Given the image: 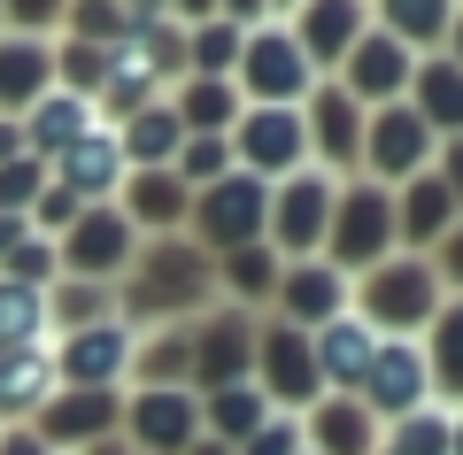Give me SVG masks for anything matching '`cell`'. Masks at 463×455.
<instances>
[{"mask_svg":"<svg viewBox=\"0 0 463 455\" xmlns=\"http://www.w3.org/2000/svg\"><path fill=\"white\" fill-rule=\"evenodd\" d=\"M440 278H432L425 255H386L371 262L364 278H347V309L364 317L379 340H425V325L440 317Z\"/></svg>","mask_w":463,"mask_h":455,"instance_id":"obj_2","label":"cell"},{"mask_svg":"<svg viewBox=\"0 0 463 455\" xmlns=\"http://www.w3.org/2000/svg\"><path fill=\"white\" fill-rule=\"evenodd\" d=\"M39 93H54V47L0 32V116H24Z\"/></svg>","mask_w":463,"mask_h":455,"instance_id":"obj_29","label":"cell"},{"mask_svg":"<svg viewBox=\"0 0 463 455\" xmlns=\"http://www.w3.org/2000/svg\"><path fill=\"white\" fill-rule=\"evenodd\" d=\"M139 255V232L124 224V209H78V224L54 240V262H62V278H85V286H116V278L132 270Z\"/></svg>","mask_w":463,"mask_h":455,"instance_id":"obj_9","label":"cell"},{"mask_svg":"<svg viewBox=\"0 0 463 455\" xmlns=\"http://www.w3.org/2000/svg\"><path fill=\"white\" fill-rule=\"evenodd\" d=\"M440 54H448L456 70H463V8H456V24H448V47H440Z\"/></svg>","mask_w":463,"mask_h":455,"instance_id":"obj_46","label":"cell"},{"mask_svg":"<svg viewBox=\"0 0 463 455\" xmlns=\"http://www.w3.org/2000/svg\"><path fill=\"white\" fill-rule=\"evenodd\" d=\"M24 347H54L47 286H16V278H0V355H24Z\"/></svg>","mask_w":463,"mask_h":455,"instance_id":"obj_34","label":"cell"},{"mask_svg":"<svg viewBox=\"0 0 463 455\" xmlns=\"http://www.w3.org/2000/svg\"><path fill=\"white\" fill-rule=\"evenodd\" d=\"M47 317H54V340L85 325H109L116 317V286H85V278H54L47 286Z\"/></svg>","mask_w":463,"mask_h":455,"instance_id":"obj_37","label":"cell"},{"mask_svg":"<svg viewBox=\"0 0 463 455\" xmlns=\"http://www.w3.org/2000/svg\"><path fill=\"white\" fill-rule=\"evenodd\" d=\"M16 155H24V124H16V116H0V163H16Z\"/></svg>","mask_w":463,"mask_h":455,"instance_id":"obj_45","label":"cell"},{"mask_svg":"<svg viewBox=\"0 0 463 455\" xmlns=\"http://www.w3.org/2000/svg\"><path fill=\"white\" fill-rule=\"evenodd\" d=\"M425 378L440 393V409H463V301H440V317L425 325Z\"/></svg>","mask_w":463,"mask_h":455,"instance_id":"obj_33","label":"cell"},{"mask_svg":"<svg viewBox=\"0 0 463 455\" xmlns=\"http://www.w3.org/2000/svg\"><path fill=\"white\" fill-rule=\"evenodd\" d=\"M270 417H279V409L255 393V378L248 386H224V393H201V440H216V448H232V455L248 448Z\"/></svg>","mask_w":463,"mask_h":455,"instance_id":"obj_30","label":"cell"},{"mask_svg":"<svg viewBox=\"0 0 463 455\" xmlns=\"http://www.w3.org/2000/svg\"><path fill=\"white\" fill-rule=\"evenodd\" d=\"M286 32H294L301 62H309L317 78H332V70L347 62V47L371 32V8H355V0H309V8L286 16Z\"/></svg>","mask_w":463,"mask_h":455,"instance_id":"obj_19","label":"cell"},{"mask_svg":"<svg viewBox=\"0 0 463 455\" xmlns=\"http://www.w3.org/2000/svg\"><path fill=\"white\" fill-rule=\"evenodd\" d=\"M270 309H279L294 332H325L332 317H347V278L332 270L325 255H317V262H286V270H279V293H270Z\"/></svg>","mask_w":463,"mask_h":455,"instance_id":"obj_21","label":"cell"},{"mask_svg":"<svg viewBox=\"0 0 463 455\" xmlns=\"http://www.w3.org/2000/svg\"><path fill=\"white\" fill-rule=\"evenodd\" d=\"M410 78H417V54L402 47V39H386L379 24H371L355 47H347V62L332 70V85H340L355 109H394V100H410Z\"/></svg>","mask_w":463,"mask_h":455,"instance_id":"obj_13","label":"cell"},{"mask_svg":"<svg viewBox=\"0 0 463 455\" xmlns=\"http://www.w3.org/2000/svg\"><path fill=\"white\" fill-rule=\"evenodd\" d=\"M432 178H440L448 201L463 209V139H440V155H432Z\"/></svg>","mask_w":463,"mask_h":455,"instance_id":"obj_43","label":"cell"},{"mask_svg":"<svg viewBox=\"0 0 463 455\" xmlns=\"http://www.w3.org/2000/svg\"><path fill=\"white\" fill-rule=\"evenodd\" d=\"M263 224H270V185L248 178V170H232V178H216V185L194 194L185 240L209 262H224V255H240V247H263Z\"/></svg>","mask_w":463,"mask_h":455,"instance_id":"obj_3","label":"cell"},{"mask_svg":"<svg viewBox=\"0 0 463 455\" xmlns=\"http://www.w3.org/2000/svg\"><path fill=\"white\" fill-rule=\"evenodd\" d=\"M255 393H263L279 417H301V409L325 402V386H317V355H309V332H294L286 317H263V325H255Z\"/></svg>","mask_w":463,"mask_h":455,"instance_id":"obj_7","label":"cell"},{"mask_svg":"<svg viewBox=\"0 0 463 455\" xmlns=\"http://www.w3.org/2000/svg\"><path fill=\"white\" fill-rule=\"evenodd\" d=\"M371 24H379L386 39H402V47L425 62V54H440V47H448V24H456V8H448V0H386Z\"/></svg>","mask_w":463,"mask_h":455,"instance_id":"obj_35","label":"cell"},{"mask_svg":"<svg viewBox=\"0 0 463 455\" xmlns=\"http://www.w3.org/2000/svg\"><path fill=\"white\" fill-rule=\"evenodd\" d=\"M170 170H178V178H185V185L201 194V185L232 178L240 163H232V139H185V147H178V163H170Z\"/></svg>","mask_w":463,"mask_h":455,"instance_id":"obj_40","label":"cell"},{"mask_svg":"<svg viewBox=\"0 0 463 455\" xmlns=\"http://www.w3.org/2000/svg\"><path fill=\"white\" fill-rule=\"evenodd\" d=\"M54 347H24V355H0V432L32 424L39 409L54 402Z\"/></svg>","mask_w":463,"mask_h":455,"instance_id":"obj_27","label":"cell"},{"mask_svg":"<svg viewBox=\"0 0 463 455\" xmlns=\"http://www.w3.org/2000/svg\"><path fill=\"white\" fill-rule=\"evenodd\" d=\"M16 124H24V155L54 163V155H70V147L100 124V116H93V100H78V93H62V85H54V93H39Z\"/></svg>","mask_w":463,"mask_h":455,"instance_id":"obj_24","label":"cell"},{"mask_svg":"<svg viewBox=\"0 0 463 455\" xmlns=\"http://www.w3.org/2000/svg\"><path fill=\"white\" fill-rule=\"evenodd\" d=\"M232 85H240V100H248V109H301V100L317 93V70L301 62V47H294V32H286V16H270L263 32H248Z\"/></svg>","mask_w":463,"mask_h":455,"instance_id":"obj_6","label":"cell"},{"mask_svg":"<svg viewBox=\"0 0 463 455\" xmlns=\"http://www.w3.org/2000/svg\"><path fill=\"white\" fill-rule=\"evenodd\" d=\"M124 440H132V455H185L201 440V393L194 386H132L124 393Z\"/></svg>","mask_w":463,"mask_h":455,"instance_id":"obj_11","label":"cell"},{"mask_svg":"<svg viewBox=\"0 0 463 455\" xmlns=\"http://www.w3.org/2000/svg\"><path fill=\"white\" fill-rule=\"evenodd\" d=\"M301 131H309V155H317V170H325V178L364 170V109H355L332 78H317V93L301 100Z\"/></svg>","mask_w":463,"mask_h":455,"instance_id":"obj_16","label":"cell"},{"mask_svg":"<svg viewBox=\"0 0 463 455\" xmlns=\"http://www.w3.org/2000/svg\"><path fill=\"white\" fill-rule=\"evenodd\" d=\"M402 255L394 240V194L371 178H340V201H332V232H325V262L340 278H364L371 262Z\"/></svg>","mask_w":463,"mask_h":455,"instance_id":"obj_4","label":"cell"},{"mask_svg":"<svg viewBox=\"0 0 463 455\" xmlns=\"http://www.w3.org/2000/svg\"><path fill=\"white\" fill-rule=\"evenodd\" d=\"M232 163L248 178L279 185L294 170H309V131H301V109H248L232 124Z\"/></svg>","mask_w":463,"mask_h":455,"instance_id":"obj_12","label":"cell"},{"mask_svg":"<svg viewBox=\"0 0 463 455\" xmlns=\"http://www.w3.org/2000/svg\"><path fill=\"white\" fill-rule=\"evenodd\" d=\"M332 201H340V178L325 170H294V178L270 185V224H263V247L279 262H317L325 255V232H332Z\"/></svg>","mask_w":463,"mask_h":455,"instance_id":"obj_5","label":"cell"},{"mask_svg":"<svg viewBox=\"0 0 463 455\" xmlns=\"http://www.w3.org/2000/svg\"><path fill=\"white\" fill-rule=\"evenodd\" d=\"M255 325L263 317L216 301L209 317H194V393H224L255 378Z\"/></svg>","mask_w":463,"mask_h":455,"instance_id":"obj_10","label":"cell"},{"mask_svg":"<svg viewBox=\"0 0 463 455\" xmlns=\"http://www.w3.org/2000/svg\"><path fill=\"white\" fill-rule=\"evenodd\" d=\"M0 455H54V448L32 432V424H16V432H0Z\"/></svg>","mask_w":463,"mask_h":455,"instance_id":"obj_44","label":"cell"},{"mask_svg":"<svg viewBox=\"0 0 463 455\" xmlns=\"http://www.w3.org/2000/svg\"><path fill=\"white\" fill-rule=\"evenodd\" d=\"M240 47H248V32L232 16H201L185 32V78H232L240 70Z\"/></svg>","mask_w":463,"mask_h":455,"instance_id":"obj_36","label":"cell"},{"mask_svg":"<svg viewBox=\"0 0 463 455\" xmlns=\"http://www.w3.org/2000/svg\"><path fill=\"white\" fill-rule=\"evenodd\" d=\"M132 386H194V325L132 332Z\"/></svg>","mask_w":463,"mask_h":455,"instance_id":"obj_31","label":"cell"},{"mask_svg":"<svg viewBox=\"0 0 463 455\" xmlns=\"http://www.w3.org/2000/svg\"><path fill=\"white\" fill-rule=\"evenodd\" d=\"M216 309V262L201 255L185 232L170 240H139L132 270L116 278V317L132 332H155V325H194V317Z\"/></svg>","mask_w":463,"mask_h":455,"instance_id":"obj_1","label":"cell"},{"mask_svg":"<svg viewBox=\"0 0 463 455\" xmlns=\"http://www.w3.org/2000/svg\"><path fill=\"white\" fill-rule=\"evenodd\" d=\"M185 455H232V448H216V440H194V448H185Z\"/></svg>","mask_w":463,"mask_h":455,"instance_id":"obj_48","label":"cell"},{"mask_svg":"<svg viewBox=\"0 0 463 455\" xmlns=\"http://www.w3.org/2000/svg\"><path fill=\"white\" fill-rule=\"evenodd\" d=\"M355 402H364L371 417H386V424H402V417H417V409H432L425 347H417V340H386V347H379V363H371V378H364V393H355Z\"/></svg>","mask_w":463,"mask_h":455,"instance_id":"obj_18","label":"cell"},{"mask_svg":"<svg viewBox=\"0 0 463 455\" xmlns=\"http://www.w3.org/2000/svg\"><path fill=\"white\" fill-rule=\"evenodd\" d=\"M448 424H456V409H417L379 440V455H448Z\"/></svg>","mask_w":463,"mask_h":455,"instance_id":"obj_38","label":"cell"},{"mask_svg":"<svg viewBox=\"0 0 463 455\" xmlns=\"http://www.w3.org/2000/svg\"><path fill=\"white\" fill-rule=\"evenodd\" d=\"M425 262H432V278H440V293H448V301H463V216L440 232V247H432Z\"/></svg>","mask_w":463,"mask_h":455,"instance_id":"obj_41","label":"cell"},{"mask_svg":"<svg viewBox=\"0 0 463 455\" xmlns=\"http://www.w3.org/2000/svg\"><path fill=\"white\" fill-rule=\"evenodd\" d=\"M448 455H463V409H456V424H448Z\"/></svg>","mask_w":463,"mask_h":455,"instance_id":"obj_47","label":"cell"},{"mask_svg":"<svg viewBox=\"0 0 463 455\" xmlns=\"http://www.w3.org/2000/svg\"><path fill=\"white\" fill-rule=\"evenodd\" d=\"M379 332L364 325V317L347 309V317H332L325 332H309V355H317V386L325 393H364V378H371V363H379Z\"/></svg>","mask_w":463,"mask_h":455,"instance_id":"obj_20","label":"cell"},{"mask_svg":"<svg viewBox=\"0 0 463 455\" xmlns=\"http://www.w3.org/2000/svg\"><path fill=\"white\" fill-rule=\"evenodd\" d=\"M54 378L62 386H85V393H124V378H132V325L109 317V325L62 332L54 340Z\"/></svg>","mask_w":463,"mask_h":455,"instance_id":"obj_14","label":"cell"},{"mask_svg":"<svg viewBox=\"0 0 463 455\" xmlns=\"http://www.w3.org/2000/svg\"><path fill=\"white\" fill-rule=\"evenodd\" d=\"M32 432L47 440L54 455H85L100 440L124 432V393H85V386H54V402L32 417Z\"/></svg>","mask_w":463,"mask_h":455,"instance_id":"obj_15","label":"cell"},{"mask_svg":"<svg viewBox=\"0 0 463 455\" xmlns=\"http://www.w3.org/2000/svg\"><path fill=\"white\" fill-rule=\"evenodd\" d=\"M456 201H448V185L432 178H410V185H394V240H402V255H432V247H440V232L456 224Z\"/></svg>","mask_w":463,"mask_h":455,"instance_id":"obj_25","label":"cell"},{"mask_svg":"<svg viewBox=\"0 0 463 455\" xmlns=\"http://www.w3.org/2000/svg\"><path fill=\"white\" fill-rule=\"evenodd\" d=\"M240 455H301V417H270Z\"/></svg>","mask_w":463,"mask_h":455,"instance_id":"obj_42","label":"cell"},{"mask_svg":"<svg viewBox=\"0 0 463 455\" xmlns=\"http://www.w3.org/2000/svg\"><path fill=\"white\" fill-rule=\"evenodd\" d=\"M301 455H379V417L355 393H325L301 409Z\"/></svg>","mask_w":463,"mask_h":455,"instance_id":"obj_23","label":"cell"},{"mask_svg":"<svg viewBox=\"0 0 463 455\" xmlns=\"http://www.w3.org/2000/svg\"><path fill=\"white\" fill-rule=\"evenodd\" d=\"M432 155H440V139L417 124L410 100H394V109H371V116H364V178H371V185H386V194H394V185L425 178Z\"/></svg>","mask_w":463,"mask_h":455,"instance_id":"obj_8","label":"cell"},{"mask_svg":"<svg viewBox=\"0 0 463 455\" xmlns=\"http://www.w3.org/2000/svg\"><path fill=\"white\" fill-rule=\"evenodd\" d=\"M410 109H417V124H425L432 139H463V70L448 62V54H425V62H417Z\"/></svg>","mask_w":463,"mask_h":455,"instance_id":"obj_28","label":"cell"},{"mask_svg":"<svg viewBox=\"0 0 463 455\" xmlns=\"http://www.w3.org/2000/svg\"><path fill=\"white\" fill-rule=\"evenodd\" d=\"M116 147H124V163H132V170H170V163H178V147H185V124L170 116V100H147L139 116L116 124Z\"/></svg>","mask_w":463,"mask_h":455,"instance_id":"obj_32","label":"cell"},{"mask_svg":"<svg viewBox=\"0 0 463 455\" xmlns=\"http://www.w3.org/2000/svg\"><path fill=\"white\" fill-rule=\"evenodd\" d=\"M47 163L39 155H16V163H0V216H32L39 194H47Z\"/></svg>","mask_w":463,"mask_h":455,"instance_id":"obj_39","label":"cell"},{"mask_svg":"<svg viewBox=\"0 0 463 455\" xmlns=\"http://www.w3.org/2000/svg\"><path fill=\"white\" fill-rule=\"evenodd\" d=\"M116 209H124V224H132L139 240H170V232H185V216H194V185H185L178 170H132L124 194H116Z\"/></svg>","mask_w":463,"mask_h":455,"instance_id":"obj_22","label":"cell"},{"mask_svg":"<svg viewBox=\"0 0 463 455\" xmlns=\"http://www.w3.org/2000/svg\"><path fill=\"white\" fill-rule=\"evenodd\" d=\"M170 116L185 124V139H232V124L248 116L232 78H178L170 85Z\"/></svg>","mask_w":463,"mask_h":455,"instance_id":"obj_26","label":"cell"},{"mask_svg":"<svg viewBox=\"0 0 463 455\" xmlns=\"http://www.w3.org/2000/svg\"><path fill=\"white\" fill-rule=\"evenodd\" d=\"M47 178L62 185L78 209H109V201L124 194V178H132V163H124L116 131H109V124H93L78 147H70V155H54V163H47Z\"/></svg>","mask_w":463,"mask_h":455,"instance_id":"obj_17","label":"cell"}]
</instances>
